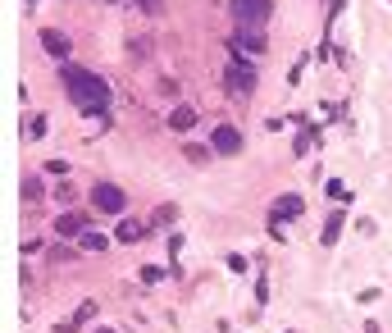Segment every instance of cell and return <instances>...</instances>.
<instances>
[{"instance_id":"obj_15","label":"cell","mask_w":392,"mask_h":333,"mask_svg":"<svg viewBox=\"0 0 392 333\" xmlns=\"http://www.w3.org/2000/svg\"><path fill=\"white\" fill-rule=\"evenodd\" d=\"M28 137H46V114H37V119L28 123Z\"/></svg>"},{"instance_id":"obj_11","label":"cell","mask_w":392,"mask_h":333,"mask_svg":"<svg viewBox=\"0 0 392 333\" xmlns=\"http://www.w3.org/2000/svg\"><path fill=\"white\" fill-rule=\"evenodd\" d=\"M142 237V224L137 219H119V228H114V242H137Z\"/></svg>"},{"instance_id":"obj_1","label":"cell","mask_w":392,"mask_h":333,"mask_svg":"<svg viewBox=\"0 0 392 333\" xmlns=\"http://www.w3.org/2000/svg\"><path fill=\"white\" fill-rule=\"evenodd\" d=\"M60 78H64L69 96H73L87 114H105L109 110V96H114V91H109V82L100 78V73H91V69H82V64H64Z\"/></svg>"},{"instance_id":"obj_3","label":"cell","mask_w":392,"mask_h":333,"mask_svg":"<svg viewBox=\"0 0 392 333\" xmlns=\"http://www.w3.org/2000/svg\"><path fill=\"white\" fill-rule=\"evenodd\" d=\"M229 10H233V19H238L242 28H260L274 14V0H229Z\"/></svg>"},{"instance_id":"obj_8","label":"cell","mask_w":392,"mask_h":333,"mask_svg":"<svg viewBox=\"0 0 392 333\" xmlns=\"http://www.w3.org/2000/svg\"><path fill=\"white\" fill-rule=\"evenodd\" d=\"M42 46L51 51L55 60H69V37L60 33V28H42Z\"/></svg>"},{"instance_id":"obj_18","label":"cell","mask_w":392,"mask_h":333,"mask_svg":"<svg viewBox=\"0 0 392 333\" xmlns=\"http://www.w3.org/2000/svg\"><path fill=\"white\" fill-rule=\"evenodd\" d=\"M187 151V160H192V165H206V151H201V146H183Z\"/></svg>"},{"instance_id":"obj_21","label":"cell","mask_w":392,"mask_h":333,"mask_svg":"<svg viewBox=\"0 0 392 333\" xmlns=\"http://www.w3.org/2000/svg\"><path fill=\"white\" fill-rule=\"evenodd\" d=\"M96 333H114V329H96Z\"/></svg>"},{"instance_id":"obj_14","label":"cell","mask_w":392,"mask_h":333,"mask_svg":"<svg viewBox=\"0 0 392 333\" xmlns=\"http://www.w3.org/2000/svg\"><path fill=\"white\" fill-rule=\"evenodd\" d=\"M82 246H87V251H105L109 237H105V233H82Z\"/></svg>"},{"instance_id":"obj_9","label":"cell","mask_w":392,"mask_h":333,"mask_svg":"<svg viewBox=\"0 0 392 333\" xmlns=\"http://www.w3.org/2000/svg\"><path fill=\"white\" fill-rule=\"evenodd\" d=\"M192 123H196V110H192V105H178V110L169 114V128H174V133H187Z\"/></svg>"},{"instance_id":"obj_4","label":"cell","mask_w":392,"mask_h":333,"mask_svg":"<svg viewBox=\"0 0 392 333\" xmlns=\"http://www.w3.org/2000/svg\"><path fill=\"white\" fill-rule=\"evenodd\" d=\"M91 206H96L100 215H123V206H128V197H123L114 183H96L91 188Z\"/></svg>"},{"instance_id":"obj_6","label":"cell","mask_w":392,"mask_h":333,"mask_svg":"<svg viewBox=\"0 0 392 333\" xmlns=\"http://www.w3.org/2000/svg\"><path fill=\"white\" fill-rule=\"evenodd\" d=\"M296 215H301V197H296V192H287V197H278V201H274V215H269V224L296 219Z\"/></svg>"},{"instance_id":"obj_12","label":"cell","mask_w":392,"mask_h":333,"mask_svg":"<svg viewBox=\"0 0 392 333\" xmlns=\"http://www.w3.org/2000/svg\"><path fill=\"white\" fill-rule=\"evenodd\" d=\"M55 233H60V237L82 233V219H78V215H60V219H55Z\"/></svg>"},{"instance_id":"obj_10","label":"cell","mask_w":392,"mask_h":333,"mask_svg":"<svg viewBox=\"0 0 392 333\" xmlns=\"http://www.w3.org/2000/svg\"><path fill=\"white\" fill-rule=\"evenodd\" d=\"M338 233H342V210H333V215L324 219V233H319V242L333 246V242H338Z\"/></svg>"},{"instance_id":"obj_19","label":"cell","mask_w":392,"mask_h":333,"mask_svg":"<svg viewBox=\"0 0 392 333\" xmlns=\"http://www.w3.org/2000/svg\"><path fill=\"white\" fill-rule=\"evenodd\" d=\"M46 174H55V178H64V174H69V165H64V160H51V165H46Z\"/></svg>"},{"instance_id":"obj_7","label":"cell","mask_w":392,"mask_h":333,"mask_svg":"<svg viewBox=\"0 0 392 333\" xmlns=\"http://www.w3.org/2000/svg\"><path fill=\"white\" fill-rule=\"evenodd\" d=\"M265 46H269V42H265V33H260V28H242V23H238V51L265 55Z\"/></svg>"},{"instance_id":"obj_13","label":"cell","mask_w":392,"mask_h":333,"mask_svg":"<svg viewBox=\"0 0 392 333\" xmlns=\"http://www.w3.org/2000/svg\"><path fill=\"white\" fill-rule=\"evenodd\" d=\"M91 320H96V301H82V306H78V315L64 324V329H78V324H91Z\"/></svg>"},{"instance_id":"obj_17","label":"cell","mask_w":392,"mask_h":333,"mask_svg":"<svg viewBox=\"0 0 392 333\" xmlns=\"http://www.w3.org/2000/svg\"><path fill=\"white\" fill-rule=\"evenodd\" d=\"M23 197L37 201V197H42V183H37V178H28V183H23Z\"/></svg>"},{"instance_id":"obj_5","label":"cell","mask_w":392,"mask_h":333,"mask_svg":"<svg viewBox=\"0 0 392 333\" xmlns=\"http://www.w3.org/2000/svg\"><path fill=\"white\" fill-rule=\"evenodd\" d=\"M210 146H215L219 156H238L242 151V133L233 128V123H219L215 133H210Z\"/></svg>"},{"instance_id":"obj_20","label":"cell","mask_w":392,"mask_h":333,"mask_svg":"<svg viewBox=\"0 0 392 333\" xmlns=\"http://www.w3.org/2000/svg\"><path fill=\"white\" fill-rule=\"evenodd\" d=\"M137 5H142L146 14H164V0H137Z\"/></svg>"},{"instance_id":"obj_2","label":"cell","mask_w":392,"mask_h":333,"mask_svg":"<svg viewBox=\"0 0 392 333\" xmlns=\"http://www.w3.org/2000/svg\"><path fill=\"white\" fill-rule=\"evenodd\" d=\"M224 87H229L233 96H251V91H256V64H251L247 55H233L229 69H224Z\"/></svg>"},{"instance_id":"obj_22","label":"cell","mask_w":392,"mask_h":333,"mask_svg":"<svg viewBox=\"0 0 392 333\" xmlns=\"http://www.w3.org/2000/svg\"><path fill=\"white\" fill-rule=\"evenodd\" d=\"M28 5H37V0H28Z\"/></svg>"},{"instance_id":"obj_16","label":"cell","mask_w":392,"mask_h":333,"mask_svg":"<svg viewBox=\"0 0 392 333\" xmlns=\"http://www.w3.org/2000/svg\"><path fill=\"white\" fill-rule=\"evenodd\" d=\"M160 278H164L160 265H146V269H142V283H160Z\"/></svg>"}]
</instances>
